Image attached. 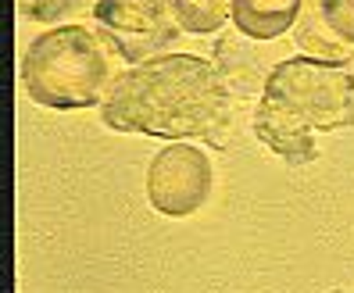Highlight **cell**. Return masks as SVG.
Returning a JSON list of instances; mask_svg holds the SVG:
<instances>
[{"label":"cell","mask_w":354,"mask_h":293,"mask_svg":"<svg viewBox=\"0 0 354 293\" xmlns=\"http://www.w3.org/2000/svg\"><path fill=\"white\" fill-rule=\"evenodd\" d=\"M100 118L115 133L161 140L204 136L222 143L218 125L229 118V93L212 61L197 54H161L126 68L100 104Z\"/></svg>","instance_id":"6da1fadb"},{"label":"cell","mask_w":354,"mask_h":293,"mask_svg":"<svg viewBox=\"0 0 354 293\" xmlns=\"http://www.w3.org/2000/svg\"><path fill=\"white\" fill-rule=\"evenodd\" d=\"M115 50L86 26H57L36 36L22 54V82L36 104L82 111L104 104L115 86Z\"/></svg>","instance_id":"7a4b0ae2"},{"label":"cell","mask_w":354,"mask_h":293,"mask_svg":"<svg viewBox=\"0 0 354 293\" xmlns=\"http://www.w3.org/2000/svg\"><path fill=\"white\" fill-rule=\"evenodd\" d=\"M261 97L283 104L319 133L344 129L354 122V75L344 65L315 57H286L268 72Z\"/></svg>","instance_id":"3957f363"},{"label":"cell","mask_w":354,"mask_h":293,"mask_svg":"<svg viewBox=\"0 0 354 293\" xmlns=\"http://www.w3.org/2000/svg\"><path fill=\"white\" fill-rule=\"evenodd\" d=\"M93 26L122 61L143 65L176 39L179 22L169 0H97Z\"/></svg>","instance_id":"277c9868"},{"label":"cell","mask_w":354,"mask_h":293,"mask_svg":"<svg viewBox=\"0 0 354 293\" xmlns=\"http://www.w3.org/2000/svg\"><path fill=\"white\" fill-rule=\"evenodd\" d=\"M215 190V172L204 151L190 143H169L147 164V200L158 215L186 218L201 211Z\"/></svg>","instance_id":"5b68a950"},{"label":"cell","mask_w":354,"mask_h":293,"mask_svg":"<svg viewBox=\"0 0 354 293\" xmlns=\"http://www.w3.org/2000/svg\"><path fill=\"white\" fill-rule=\"evenodd\" d=\"M294 44L304 57L347 65L354 57V0H304Z\"/></svg>","instance_id":"8992f818"},{"label":"cell","mask_w":354,"mask_h":293,"mask_svg":"<svg viewBox=\"0 0 354 293\" xmlns=\"http://www.w3.org/2000/svg\"><path fill=\"white\" fill-rule=\"evenodd\" d=\"M254 136L286 164H308L319 158L315 146V129L304 125L294 111H286L283 104L261 97L254 108Z\"/></svg>","instance_id":"52a82bcc"},{"label":"cell","mask_w":354,"mask_h":293,"mask_svg":"<svg viewBox=\"0 0 354 293\" xmlns=\"http://www.w3.org/2000/svg\"><path fill=\"white\" fill-rule=\"evenodd\" d=\"M304 0H233V26L247 39H276L301 18Z\"/></svg>","instance_id":"ba28073f"},{"label":"cell","mask_w":354,"mask_h":293,"mask_svg":"<svg viewBox=\"0 0 354 293\" xmlns=\"http://www.w3.org/2000/svg\"><path fill=\"white\" fill-rule=\"evenodd\" d=\"M169 8L176 15L179 29L207 36L225 26V18L233 15V0H169Z\"/></svg>","instance_id":"9c48e42d"},{"label":"cell","mask_w":354,"mask_h":293,"mask_svg":"<svg viewBox=\"0 0 354 293\" xmlns=\"http://www.w3.org/2000/svg\"><path fill=\"white\" fill-rule=\"evenodd\" d=\"M86 8V0H18V11L32 22H44V26H54L61 18H72L75 11Z\"/></svg>","instance_id":"30bf717a"}]
</instances>
